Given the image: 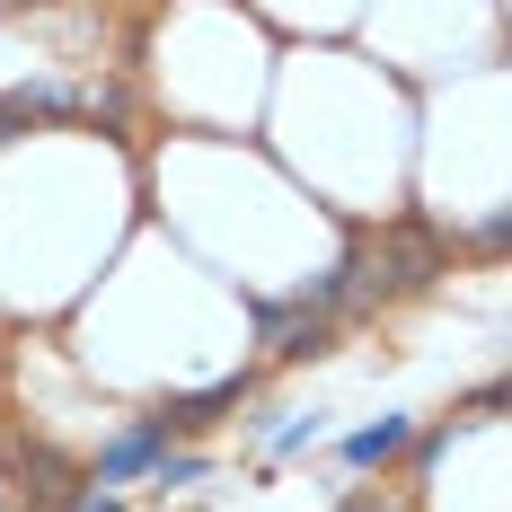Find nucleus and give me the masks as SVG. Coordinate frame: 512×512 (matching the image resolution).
I'll return each mask as SVG.
<instances>
[{"label": "nucleus", "instance_id": "obj_1", "mask_svg": "<svg viewBox=\"0 0 512 512\" xmlns=\"http://www.w3.org/2000/svg\"><path fill=\"white\" fill-rule=\"evenodd\" d=\"M168 451H186V442H177V424H168V415H133V424H115L98 451H89V486H98V495H124V486L159 477Z\"/></svg>", "mask_w": 512, "mask_h": 512}, {"label": "nucleus", "instance_id": "obj_2", "mask_svg": "<svg viewBox=\"0 0 512 512\" xmlns=\"http://www.w3.org/2000/svg\"><path fill=\"white\" fill-rule=\"evenodd\" d=\"M327 336H336V318H318L309 301H256L265 362H309V354H327Z\"/></svg>", "mask_w": 512, "mask_h": 512}, {"label": "nucleus", "instance_id": "obj_3", "mask_svg": "<svg viewBox=\"0 0 512 512\" xmlns=\"http://www.w3.org/2000/svg\"><path fill=\"white\" fill-rule=\"evenodd\" d=\"M407 451H415V415H380V424H354V433L336 442V460L362 468V477L389 468V460H407Z\"/></svg>", "mask_w": 512, "mask_h": 512}, {"label": "nucleus", "instance_id": "obj_4", "mask_svg": "<svg viewBox=\"0 0 512 512\" xmlns=\"http://www.w3.org/2000/svg\"><path fill=\"white\" fill-rule=\"evenodd\" d=\"M256 442H265L274 460H301V451H318V442H327V415L301 407V415H283V424H265V415H256Z\"/></svg>", "mask_w": 512, "mask_h": 512}, {"label": "nucleus", "instance_id": "obj_5", "mask_svg": "<svg viewBox=\"0 0 512 512\" xmlns=\"http://www.w3.org/2000/svg\"><path fill=\"white\" fill-rule=\"evenodd\" d=\"M204 477H212V451H168L159 477H151V495H186V486H204Z\"/></svg>", "mask_w": 512, "mask_h": 512}, {"label": "nucleus", "instance_id": "obj_6", "mask_svg": "<svg viewBox=\"0 0 512 512\" xmlns=\"http://www.w3.org/2000/svg\"><path fill=\"white\" fill-rule=\"evenodd\" d=\"M336 512H415V486H354Z\"/></svg>", "mask_w": 512, "mask_h": 512}]
</instances>
